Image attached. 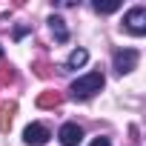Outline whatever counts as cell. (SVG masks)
Returning a JSON list of instances; mask_svg holds the SVG:
<instances>
[{
    "label": "cell",
    "mask_w": 146,
    "mask_h": 146,
    "mask_svg": "<svg viewBox=\"0 0 146 146\" xmlns=\"http://www.w3.org/2000/svg\"><path fill=\"white\" fill-rule=\"evenodd\" d=\"M15 80V69L12 66H0V86H6Z\"/></svg>",
    "instance_id": "obj_12"
},
{
    "label": "cell",
    "mask_w": 146,
    "mask_h": 146,
    "mask_svg": "<svg viewBox=\"0 0 146 146\" xmlns=\"http://www.w3.org/2000/svg\"><path fill=\"white\" fill-rule=\"evenodd\" d=\"M35 75H37V78H43V80H46V78H52V69H49V63H46V60H37V63H35Z\"/></svg>",
    "instance_id": "obj_11"
},
{
    "label": "cell",
    "mask_w": 146,
    "mask_h": 146,
    "mask_svg": "<svg viewBox=\"0 0 146 146\" xmlns=\"http://www.w3.org/2000/svg\"><path fill=\"white\" fill-rule=\"evenodd\" d=\"M86 60H89V52H86V49H75V52H72V54L66 57L63 69H80Z\"/></svg>",
    "instance_id": "obj_9"
},
{
    "label": "cell",
    "mask_w": 146,
    "mask_h": 146,
    "mask_svg": "<svg viewBox=\"0 0 146 146\" xmlns=\"http://www.w3.org/2000/svg\"><path fill=\"white\" fill-rule=\"evenodd\" d=\"M63 103V95L60 92H43L40 98H37V106L40 109H57Z\"/></svg>",
    "instance_id": "obj_8"
},
{
    "label": "cell",
    "mask_w": 146,
    "mask_h": 146,
    "mask_svg": "<svg viewBox=\"0 0 146 146\" xmlns=\"http://www.w3.org/2000/svg\"><path fill=\"white\" fill-rule=\"evenodd\" d=\"M137 60H140V54L135 49H117L115 57H112V66H115L117 75H129V72L137 66Z\"/></svg>",
    "instance_id": "obj_2"
},
{
    "label": "cell",
    "mask_w": 146,
    "mask_h": 146,
    "mask_svg": "<svg viewBox=\"0 0 146 146\" xmlns=\"http://www.w3.org/2000/svg\"><path fill=\"white\" fill-rule=\"evenodd\" d=\"M15 115H17V103H3V106H0V132H9L12 129Z\"/></svg>",
    "instance_id": "obj_7"
},
{
    "label": "cell",
    "mask_w": 146,
    "mask_h": 146,
    "mask_svg": "<svg viewBox=\"0 0 146 146\" xmlns=\"http://www.w3.org/2000/svg\"><path fill=\"white\" fill-rule=\"evenodd\" d=\"M57 137H60L63 146H78V143L83 140V129H80L78 123H63L60 132H57Z\"/></svg>",
    "instance_id": "obj_5"
},
{
    "label": "cell",
    "mask_w": 146,
    "mask_h": 146,
    "mask_svg": "<svg viewBox=\"0 0 146 146\" xmlns=\"http://www.w3.org/2000/svg\"><path fill=\"white\" fill-rule=\"evenodd\" d=\"M103 83H106L103 72H89V75H83V78H78L75 83H72L69 92H72L75 100H89V98H95L103 89Z\"/></svg>",
    "instance_id": "obj_1"
},
{
    "label": "cell",
    "mask_w": 146,
    "mask_h": 146,
    "mask_svg": "<svg viewBox=\"0 0 146 146\" xmlns=\"http://www.w3.org/2000/svg\"><path fill=\"white\" fill-rule=\"evenodd\" d=\"M123 26L132 32V35H146V9L143 6H135V9H129L126 15H123Z\"/></svg>",
    "instance_id": "obj_3"
},
{
    "label": "cell",
    "mask_w": 146,
    "mask_h": 146,
    "mask_svg": "<svg viewBox=\"0 0 146 146\" xmlns=\"http://www.w3.org/2000/svg\"><path fill=\"white\" fill-rule=\"evenodd\" d=\"M0 60H3V46H0Z\"/></svg>",
    "instance_id": "obj_14"
},
{
    "label": "cell",
    "mask_w": 146,
    "mask_h": 146,
    "mask_svg": "<svg viewBox=\"0 0 146 146\" xmlns=\"http://www.w3.org/2000/svg\"><path fill=\"white\" fill-rule=\"evenodd\" d=\"M89 146H112V143H109V137H95Z\"/></svg>",
    "instance_id": "obj_13"
},
{
    "label": "cell",
    "mask_w": 146,
    "mask_h": 146,
    "mask_svg": "<svg viewBox=\"0 0 146 146\" xmlns=\"http://www.w3.org/2000/svg\"><path fill=\"white\" fill-rule=\"evenodd\" d=\"M49 29H52V35L57 37V43H66V40H69V29H66V20H63V17L52 15V17H49Z\"/></svg>",
    "instance_id": "obj_6"
},
{
    "label": "cell",
    "mask_w": 146,
    "mask_h": 146,
    "mask_svg": "<svg viewBox=\"0 0 146 146\" xmlns=\"http://www.w3.org/2000/svg\"><path fill=\"white\" fill-rule=\"evenodd\" d=\"M49 137H52V132H49L43 123H29L26 132H23V140H26L29 146H43Z\"/></svg>",
    "instance_id": "obj_4"
},
{
    "label": "cell",
    "mask_w": 146,
    "mask_h": 146,
    "mask_svg": "<svg viewBox=\"0 0 146 146\" xmlns=\"http://www.w3.org/2000/svg\"><path fill=\"white\" fill-rule=\"evenodd\" d=\"M92 9H95L98 15H112V12H117V9H120V3H117V0H112V3H100V0H95Z\"/></svg>",
    "instance_id": "obj_10"
}]
</instances>
